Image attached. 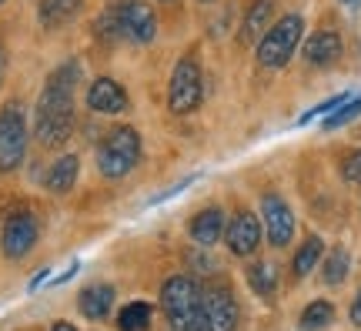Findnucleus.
<instances>
[{"label": "nucleus", "mask_w": 361, "mask_h": 331, "mask_svg": "<svg viewBox=\"0 0 361 331\" xmlns=\"http://www.w3.org/2000/svg\"><path fill=\"white\" fill-rule=\"evenodd\" d=\"M204 4H211V0H204Z\"/></svg>", "instance_id": "nucleus-31"}, {"label": "nucleus", "mask_w": 361, "mask_h": 331, "mask_svg": "<svg viewBox=\"0 0 361 331\" xmlns=\"http://www.w3.org/2000/svg\"><path fill=\"white\" fill-rule=\"evenodd\" d=\"M137 161H141V138H137V131L128 128V124H117V128L107 131V138L97 148V171L104 178L111 181L128 178L130 171L137 167Z\"/></svg>", "instance_id": "nucleus-3"}, {"label": "nucleus", "mask_w": 361, "mask_h": 331, "mask_svg": "<svg viewBox=\"0 0 361 331\" xmlns=\"http://www.w3.org/2000/svg\"><path fill=\"white\" fill-rule=\"evenodd\" d=\"M147 325H151V305L147 301H130L117 315V328L121 331H147Z\"/></svg>", "instance_id": "nucleus-20"}, {"label": "nucleus", "mask_w": 361, "mask_h": 331, "mask_svg": "<svg viewBox=\"0 0 361 331\" xmlns=\"http://www.w3.org/2000/svg\"><path fill=\"white\" fill-rule=\"evenodd\" d=\"M351 321L361 325V291H358V298H355V305H351Z\"/></svg>", "instance_id": "nucleus-27"}, {"label": "nucleus", "mask_w": 361, "mask_h": 331, "mask_svg": "<svg viewBox=\"0 0 361 331\" xmlns=\"http://www.w3.org/2000/svg\"><path fill=\"white\" fill-rule=\"evenodd\" d=\"M80 315L90 321H101L111 315V308H114V288L111 284H90V288H84L80 291Z\"/></svg>", "instance_id": "nucleus-14"}, {"label": "nucleus", "mask_w": 361, "mask_h": 331, "mask_svg": "<svg viewBox=\"0 0 361 331\" xmlns=\"http://www.w3.org/2000/svg\"><path fill=\"white\" fill-rule=\"evenodd\" d=\"M301 34H305V20L298 13H288L278 24H271L268 34L258 40V64L268 67V71L284 67L295 57L298 44H301Z\"/></svg>", "instance_id": "nucleus-4"}, {"label": "nucleus", "mask_w": 361, "mask_h": 331, "mask_svg": "<svg viewBox=\"0 0 361 331\" xmlns=\"http://www.w3.org/2000/svg\"><path fill=\"white\" fill-rule=\"evenodd\" d=\"M271 13H274V0H251L245 24H241V40L245 44H255V40H261V34H268Z\"/></svg>", "instance_id": "nucleus-16"}, {"label": "nucleus", "mask_w": 361, "mask_h": 331, "mask_svg": "<svg viewBox=\"0 0 361 331\" xmlns=\"http://www.w3.org/2000/svg\"><path fill=\"white\" fill-rule=\"evenodd\" d=\"M341 178L348 181V184H361V151H351L345 157V164H341Z\"/></svg>", "instance_id": "nucleus-26"}, {"label": "nucleus", "mask_w": 361, "mask_h": 331, "mask_svg": "<svg viewBox=\"0 0 361 331\" xmlns=\"http://www.w3.org/2000/svg\"><path fill=\"white\" fill-rule=\"evenodd\" d=\"M224 241H228V248H231V255H238V258L255 255V251H258V244H261L258 217L251 215V211L234 215V221L224 228Z\"/></svg>", "instance_id": "nucleus-11"}, {"label": "nucleus", "mask_w": 361, "mask_h": 331, "mask_svg": "<svg viewBox=\"0 0 361 331\" xmlns=\"http://www.w3.org/2000/svg\"><path fill=\"white\" fill-rule=\"evenodd\" d=\"M201 301H204V288L191 275H174V278L164 281V288H161V308L168 315V328L197 331Z\"/></svg>", "instance_id": "nucleus-2"}, {"label": "nucleus", "mask_w": 361, "mask_h": 331, "mask_svg": "<svg viewBox=\"0 0 361 331\" xmlns=\"http://www.w3.org/2000/svg\"><path fill=\"white\" fill-rule=\"evenodd\" d=\"M27 151V117L20 104H7L0 111V171H13Z\"/></svg>", "instance_id": "nucleus-6"}, {"label": "nucleus", "mask_w": 361, "mask_h": 331, "mask_svg": "<svg viewBox=\"0 0 361 331\" xmlns=\"http://www.w3.org/2000/svg\"><path fill=\"white\" fill-rule=\"evenodd\" d=\"M341 57V37L335 30H318L314 37L305 44V61L314 67H328Z\"/></svg>", "instance_id": "nucleus-13"}, {"label": "nucleus", "mask_w": 361, "mask_h": 331, "mask_svg": "<svg viewBox=\"0 0 361 331\" xmlns=\"http://www.w3.org/2000/svg\"><path fill=\"white\" fill-rule=\"evenodd\" d=\"M87 107L94 114H121L128 107V90L114 77H97L87 88Z\"/></svg>", "instance_id": "nucleus-12"}, {"label": "nucleus", "mask_w": 361, "mask_h": 331, "mask_svg": "<svg viewBox=\"0 0 361 331\" xmlns=\"http://www.w3.org/2000/svg\"><path fill=\"white\" fill-rule=\"evenodd\" d=\"M78 7H80V0H40V7H37L40 24H44V27L67 24V20L78 13Z\"/></svg>", "instance_id": "nucleus-18"}, {"label": "nucleus", "mask_w": 361, "mask_h": 331, "mask_svg": "<svg viewBox=\"0 0 361 331\" xmlns=\"http://www.w3.org/2000/svg\"><path fill=\"white\" fill-rule=\"evenodd\" d=\"M114 11H117V24H121V34H124V37L137 40V44L154 40L157 17H154V11H151V4H144V0H117Z\"/></svg>", "instance_id": "nucleus-7"}, {"label": "nucleus", "mask_w": 361, "mask_h": 331, "mask_svg": "<svg viewBox=\"0 0 361 331\" xmlns=\"http://www.w3.org/2000/svg\"><path fill=\"white\" fill-rule=\"evenodd\" d=\"M322 255H324V241H322V238H308V241L298 248L295 261H291V267H295V278L311 275V271H314V265H322Z\"/></svg>", "instance_id": "nucleus-19"}, {"label": "nucleus", "mask_w": 361, "mask_h": 331, "mask_svg": "<svg viewBox=\"0 0 361 331\" xmlns=\"http://www.w3.org/2000/svg\"><path fill=\"white\" fill-rule=\"evenodd\" d=\"M361 114V97H355V101H345L338 111H331V117H324V124H322V131H335V128H341V124H351L355 117Z\"/></svg>", "instance_id": "nucleus-24"}, {"label": "nucleus", "mask_w": 361, "mask_h": 331, "mask_svg": "<svg viewBox=\"0 0 361 331\" xmlns=\"http://www.w3.org/2000/svg\"><path fill=\"white\" fill-rule=\"evenodd\" d=\"M238 328V305L224 288H211L204 291L201 301V318H197V331H234Z\"/></svg>", "instance_id": "nucleus-8"}, {"label": "nucleus", "mask_w": 361, "mask_h": 331, "mask_svg": "<svg viewBox=\"0 0 361 331\" xmlns=\"http://www.w3.org/2000/svg\"><path fill=\"white\" fill-rule=\"evenodd\" d=\"M0 71H4V61H0Z\"/></svg>", "instance_id": "nucleus-30"}, {"label": "nucleus", "mask_w": 361, "mask_h": 331, "mask_svg": "<svg viewBox=\"0 0 361 331\" xmlns=\"http://www.w3.org/2000/svg\"><path fill=\"white\" fill-rule=\"evenodd\" d=\"M341 4H345V7H358L361 0H341Z\"/></svg>", "instance_id": "nucleus-29"}, {"label": "nucleus", "mask_w": 361, "mask_h": 331, "mask_svg": "<svg viewBox=\"0 0 361 331\" xmlns=\"http://www.w3.org/2000/svg\"><path fill=\"white\" fill-rule=\"evenodd\" d=\"M261 217H264V234L274 248H284V244L295 238V211L288 207L284 198L278 194H268L261 201Z\"/></svg>", "instance_id": "nucleus-9"}, {"label": "nucleus", "mask_w": 361, "mask_h": 331, "mask_svg": "<svg viewBox=\"0 0 361 331\" xmlns=\"http://www.w3.org/2000/svg\"><path fill=\"white\" fill-rule=\"evenodd\" d=\"M204 101V77H201V67L194 64L191 57L178 61L174 74H171L168 84V104L174 114H194Z\"/></svg>", "instance_id": "nucleus-5"}, {"label": "nucleus", "mask_w": 361, "mask_h": 331, "mask_svg": "<svg viewBox=\"0 0 361 331\" xmlns=\"http://www.w3.org/2000/svg\"><path fill=\"white\" fill-rule=\"evenodd\" d=\"M331 321H335V305L331 301H311L301 311V331H322Z\"/></svg>", "instance_id": "nucleus-21"}, {"label": "nucleus", "mask_w": 361, "mask_h": 331, "mask_svg": "<svg viewBox=\"0 0 361 331\" xmlns=\"http://www.w3.org/2000/svg\"><path fill=\"white\" fill-rule=\"evenodd\" d=\"M97 37H104V40L124 37V34H121V24H117V11H114V7H107V11L97 17Z\"/></svg>", "instance_id": "nucleus-25"}, {"label": "nucleus", "mask_w": 361, "mask_h": 331, "mask_svg": "<svg viewBox=\"0 0 361 331\" xmlns=\"http://www.w3.org/2000/svg\"><path fill=\"white\" fill-rule=\"evenodd\" d=\"M348 265H351V258L345 248H335L331 255L324 258V267H322V275L328 284H341V281L348 278Z\"/></svg>", "instance_id": "nucleus-23"}, {"label": "nucleus", "mask_w": 361, "mask_h": 331, "mask_svg": "<svg viewBox=\"0 0 361 331\" xmlns=\"http://www.w3.org/2000/svg\"><path fill=\"white\" fill-rule=\"evenodd\" d=\"M80 84V64L67 61L47 77V84L40 90L37 101V121H34V134L44 148H57L71 138L74 131V90Z\"/></svg>", "instance_id": "nucleus-1"}, {"label": "nucleus", "mask_w": 361, "mask_h": 331, "mask_svg": "<svg viewBox=\"0 0 361 331\" xmlns=\"http://www.w3.org/2000/svg\"><path fill=\"white\" fill-rule=\"evenodd\" d=\"M78 174H80V161L74 157V154H64V157H57V161L51 164L44 184H47V191H54V194H67L71 188H74Z\"/></svg>", "instance_id": "nucleus-17"}, {"label": "nucleus", "mask_w": 361, "mask_h": 331, "mask_svg": "<svg viewBox=\"0 0 361 331\" xmlns=\"http://www.w3.org/2000/svg\"><path fill=\"white\" fill-rule=\"evenodd\" d=\"M0 4H4V0H0Z\"/></svg>", "instance_id": "nucleus-32"}, {"label": "nucleus", "mask_w": 361, "mask_h": 331, "mask_svg": "<svg viewBox=\"0 0 361 331\" xmlns=\"http://www.w3.org/2000/svg\"><path fill=\"white\" fill-rule=\"evenodd\" d=\"M51 331H78V328H74V325H71V321H57V325H54Z\"/></svg>", "instance_id": "nucleus-28"}, {"label": "nucleus", "mask_w": 361, "mask_h": 331, "mask_svg": "<svg viewBox=\"0 0 361 331\" xmlns=\"http://www.w3.org/2000/svg\"><path fill=\"white\" fill-rule=\"evenodd\" d=\"M34 244H37V221L27 215V211L7 217V224L0 231V248H4V255L11 258V261H17V258L30 255Z\"/></svg>", "instance_id": "nucleus-10"}, {"label": "nucleus", "mask_w": 361, "mask_h": 331, "mask_svg": "<svg viewBox=\"0 0 361 331\" xmlns=\"http://www.w3.org/2000/svg\"><path fill=\"white\" fill-rule=\"evenodd\" d=\"M247 281H251V291H258L268 298V294L274 291V284H278V271H274V265H268V261H258V265L247 267Z\"/></svg>", "instance_id": "nucleus-22"}, {"label": "nucleus", "mask_w": 361, "mask_h": 331, "mask_svg": "<svg viewBox=\"0 0 361 331\" xmlns=\"http://www.w3.org/2000/svg\"><path fill=\"white\" fill-rule=\"evenodd\" d=\"M191 238L197 244H204V248L218 244L221 238H224V211H221V207H204L201 215H194Z\"/></svg>", "instance_id": "nucleus-15"}]
</instances>
